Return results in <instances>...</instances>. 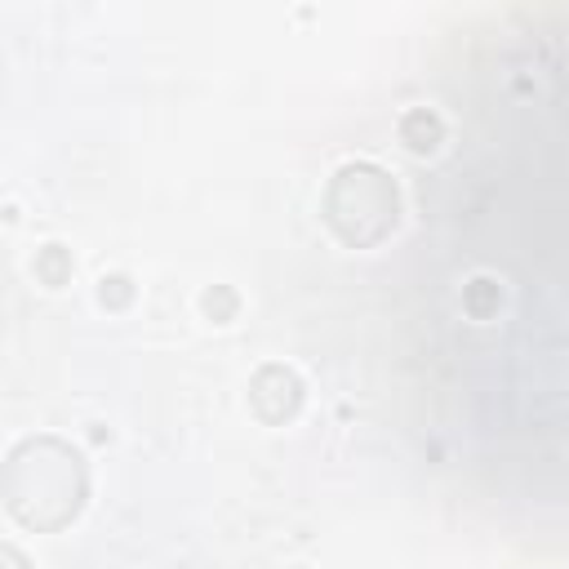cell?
Returning a JSON list of instances; mask_svg holds the SVG:
<instances>
[{
    "label": "cell",
    "instance_id": "cell-1",
    "mask_svg": "<svg viewBox=\"0 0 569 569\" xmlns=\"http://www.w3.org/2000/svg\"><path fill=\"white\" fill-rule=\"evenodd\" d=\"M84 502V462L53 436H31L9 453L4 507L27 529H62Z\"/></svg>",
    "mask_w": 569,
    "mask_h": 569
},
{
    "label": "cell",
    "instance_id": "cell-2",
    "mask_svg": "<svg viewBox=\"0 0 569 569\" xmlns=\"http://www.w3.org/2000/svg\"><path fill=\"white\" fill-rule=\"evenodd\" d=\"M400 213L396 182L378 164H342L325 187V222L342 244H378Z\"/></svg>",
    "mask_w": 569,
    "mask_h": 569
},
{
    "label": "cell",
    "instance_id": "cell-3",
    "mask_svg": "<svg viewBox=\"0 0 569 569\" xmlns=\"http://www.w3.org/2000/svg\"><path fill=\"white\" fill-rule=\"evenodd\" d=\"M267 400H276L271 422H284V418H293L298 405H302V382H298L284 365H267V369H258V378L249 382V405H253V413H262Z\"/></svg>",
    "mask_w": 569,
    "mask_h": 569
},
{
    "label": "cell",
    "instance_id": "cell-4",
    "mask_svg": "<svg viewBox=\"0 0 569 569\" xmlns=\"http://www.w3.org/2000/svg\"><path fill=\"white\" fill-rule=\"evenodd\" d=\"M400 133H405V142H409L413 151H427V147H436V138H440V120L427 116V111H409L405 124H400Z\"/></svg>",
    "mask_w": 569,
    "mask_h": 569
},
{
    "label": "cell",
    "instance_id": "cell-5",
    "mask_svg": "<svg viewBox=\"0 0 569 569\" xmlns=\"http://www.w3.org/2000/svg\"><path fill=\"white\" fill-rule=\"evenodd\" d=\"M36 271H40V276H44L49 284H62L71 267H67V258H62V249H58V244H49V249H44V253L36 258Z\"/></svg>",
    "mask_w": 569,
    "mask_h": 569
}]
</instances>
